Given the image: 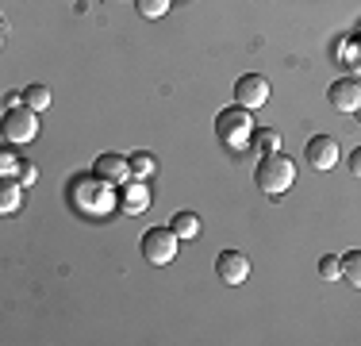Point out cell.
<instances>
[{"instance_id":"e0dca14e","label":"cell","mask_w":361,"mask_h":346,"mask_svg":"<svg viewBox=\"0 0 361 346\" xmlns=\"http://www.w3.org/2000/svg\"><path fill=\"white\" fill-rule=\"evenodd\" d=\"M135 8H139V16H146V20H158V16L169 12V0H135Z\"/></svg>"},{"instance_id":"6da1fadb","label":"cell","mask_w":361,"mask_h":346,"mask_svg":"<svg viewBox=\"0 0 361 346\" xmlns=\"http://www.w3.org/2000/svg\"><path fill=\"white\" fill-rule=\"evenodd\" d=\"M216 135L219 143L227 146V150H246V146L254 143V116L250 108H243V104H235V108H223L216 116Z\"/></svg>"},{"instance_id":"44dd1931","label":"cell","mask_w":361,"mask_h":346,"mask_svg":"<svg viewBox=\"0 0 361 346\" xmlns=\"http://www.w3.org/2000/svg\"><path fill=\"white\" fill-rule=\"evenodd\" d=\"M0 169H4V177H12V173H20V162L12 158V150L0 154Z\"/></svg>"},{"instance_id":"ffe728a7","label":"cell","mask_w":361,"mask_h":346,"mask_svg":"<svg viewBox=\"0 0 361 346\" xmlns=\"http://www.w3.org/2000/svg\"><path fill=\"white\" fill-rule=\"evenodd\" d=\"M16 177H20V185H35V177H39V169L31 166V162H20V173H16Z\"/></svg>"},{"instance_id":"52a82bcc","label":"cell","mask_w":361,"mask_h":346,"mask_svg":"<svg viewBox=\"0 0 361 346\" xmlns=\"http://www.w3.org/2000/svg\"><path fill=\"white\" fill-rule=\"evenodd\" d=\"M304 154H307V166L319 169V173H326V169L338 166V143H334L331 135H315V138H307Z\"/></svg>"},{"instance_id":"7402d4cb","label":"cell","mask_w":361,"mask_h":346,"mask_svg":"<svg viewBox=\"0 0 361 346\" xmlns=\"http://www.w3.org/2000/svg\"><path fill=\"white\" fill-rule=\"evenodd\" d=\"M350 173H354V177H361V146L350 154Z\"/></svg>"},{"instance_id":"8fae6325","label":"cell","mask_w":361,"mask_h":346,"mask_svg":"<svg viewBox=\"0 0 361 346\" xmlns=\"http://www.w3.org/2000/svg\"><path fill=\"white\" fill-rule=\"evenodd\" d=\"M119 204L127 208V212H142L146 204H150V189L142 185V177H127L123 185H119Z\"/></svg>"},{"instance_id":"7a4b0ae2","label":"cell","mask_w":361,"mask_h":346,"mask_svg":"<svg viewBox=\"0 0 361 346\" xmlns=\"http://www.w3.org/2000/svg\"><path fill=\"white\" fill-rule=\"evenodd\" d=\"M254 181H257L262 193L281 196L285 189H292V181H296V162L285 158V154H265L254 169Z\"/></svg>"},{"instance_id":"5bb4252c","label":"cell","mask_w":361,"mask_h":346,"mask_svg":"<svg viewBox=\"0 0 361 346\" xmlns=\"http://www.w3.org/2000/svg\"><path fill=\"white\" fill-rule=\"evenodd\" d=\"M342 277H346L354 289H361V250H350V254L342 258Z\"/></svg>"},{"instance_id":"2e32d148","label":"cell","mask_w":361,"mask_h":346,"mask_svg":"<svg viewBox=\"0 0 361 346\" xmlns=\"http://www.w3.org/2000/svg\"><path fill=\"white\" fill-rule=\"evenodd\" d=\"M127 162H131V177H142V181H146V177H154V169H158V166H154V158H150L146 150L131 154Z\"/></svg>"},{"instance_id":"3957f363","label":"cell","mask_w":361,"mask_h":346,"mask_svg":"<svg viewBox=\"0 0 361 346\" xmlns=\"http://www.w3.org/2000/svg\"><path fill=\"white\" fill-rule=\"evenodd\" d=\"M177 242H180V235L173 227H150L142 235V258L150 266H169L177 258Z\"/></svg>"},{"instance_id":"d6986e66","label":"cell","mask_w":361,"mask_h":346,"mask_svg":"<svg viewBox=\"0 0 361 346\" xmlns=\"http://www.w3.org/2000/svg\"><path fill=\"white\" fill-rule=\"evenodd\" d=\"M319 273L326 277V281H338V277H342V258H334V254L319 258Z\"/></svg>"},{"instance_id":"4fadbf2b","label":"cell","mask_w":361,"mask_h":346,"mask_svg":"<svg viewBox=\"0 0 361 346\" xmlns=\"http://www.w3.org/2000/svg\"><path fill=\"white\" fill-rule=\"evenodd\" d=\"M169 227H173L180 239H196V235H200V215H196V212H177Z\"/></svg>"},{"instance_id":"cb8c5ba5","label":"cell","mask_w":361,"mask_h":346,"mask_svg":"<svg viewBox=\"0 0 361 346\" xmlns=\"http://www.w3.org/2000/svg\"><path fill=\"white\" fill-rule=\"evenodd\" d=\"M357 116H361V112H357Z\"/></svg>"},{"instance_id":"9a60e30c","label":"cell","mask_w":361,"mask_h":346,"mask_svg":"<svg viewBox=\"0 0 361 346\" xmlns=\"http://www.w3.org/2000/svg\"><path fill=\"white\" fill-rule=\"evenodd\" d=\"M23 104L35 108V112H42L50 104V89H47V85H27V89H23Z\"/></svg>"},{"instance_id":"ac0fdd59","label":"cell","mask_w":361,"mask_h":346,"mask_svg":"<svg viewBox=\"0 0 361 346\" xmlns=\"http://www.w3.org/2000/svg\"><path fill=\"white\" fill-rule=\"evenodd\" d=\"M254 146L262 154H277L281 150V135L277 131H254Z\"/></svg>"},{"instance_id":"30bf717a","label":"cell","mask_w":361,"mask_h":346,"mask_svg":"<svg viewBox=\"0 0 361 346\" xmlns=\"http://www.w3.org/2000/svg\"><path fill=\"white\" fill-rule=\"evenodd\" d=\"M92 173H97L100 181H108V185L116 189V185H123V181L131 177V162H127L123 154H100L97 166H92Z\"/></svg>"},{"instance_id":"5b68a950","label":"cell","mask_w":361,"mask_h":346,"mask_svg":"<svg viewBox=\"0 0 361 346\" xmlns=\"http://www.w3.org/2000/svg\"><path fill=\"white\" fill-rule=\"evenodd\" d=\"M39 135V112L20 104V108H8L4 112V138L8 143H31Z\"/></svg>"},{"instance_id":"9c48e42d","label":"cell","mask_w":361,"mask_h":346,"mask_svg":"<svg viewBox=\"0 0 361 346\" xmlns=\"http://www.w3.org/2000/svg\"><path fill=\"white\" fill-rule=\"evenodd\" d=\"M326 97L338 112H361V81L357 77H342V81H331Z\"/></svg>"},{"instance_id":"603a6c76","label":"cell","mask_w":361,"mask_h":346,"mask_svg":"<svg viewBox=\"0 0 361 346\" xmlns=\"http://www.w3.org/2000/svg\"><path fill=\"white\" fill-rule=\"evenodd\" d=\"M350 66H354L357 73H361V50H357V54H354V62H350Z\"/></svg>"},{"instance_id":"ba28073f","label":"cell","mask_w":361,"mask_h":346,"mask_svg":"<svg viewBox=\"0 0 361 346\" xmlns=\"http://www.w3.org/2000/svg\"><path fill=\"white\" fill-rule=\"evenodd\" d=\"M216 273L223 285H243L246 277H250V258L238 254V250H223L216 258Z\"/></svg>"},{"instance_id":"7c38bea8","label":"cell","mask_w":361,"mask_h":346,"mask_svg":"<svg viewBox=\"0 0 361 346\" xmlns=\"http://www.w3.org/2000/svg\"><path fill=\"white\" fill-rule=\"evenodd\" d=\"M20 177H4L0 181V212L4 215H12L16 208H20Z\"/></svg>"},{"instance_id":"277c9868","label":"cell","mask_w":361,"mask_h":346,"mask_svg":"<svg viewBox=\"0 0 361 346\" xmlns=\"http://www.w3.org/2000/svg\"><path fill=\"white\" fill-rule=\"evenodd\" d=\"M108 181H100L97 173L92 177H77L73 181V204L77 208H89V212H108L111 204V193H108Z\"/></svg>"},{"instance_id":"8992f818","label":"cell","mask_w":361,"mask_h":346,"mask_svg":"<svg viewBox=\"0 0 361 346\" xmlns=\"http://www.w3.org/2000/svg\"><path fill=\"white\" fill-rule=\"evenodd\" d=\"M269 77H262V73H243L235 81V104H243V108H262L265 100H269Z\"/></svg>"}]
</instances>
